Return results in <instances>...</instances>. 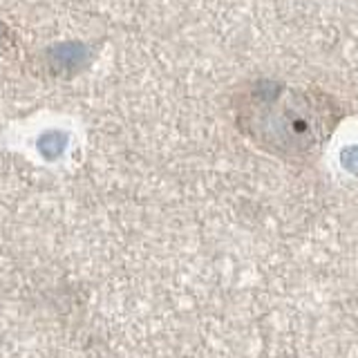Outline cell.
<instances>
[{
	"label": "cell",
	"mask_w": 358,
	"mask_h": 358,
	"mask_svg": "<svg viewBox=\"0 0 358 358\" xmlns=\"http://www.w3.org/2000/svg\"><path fill=\"white\" fill-rule=\"evenodd\" d=\"M238 130L255 148L282 162H311L334 137L345 108L318 87L255 78L231 99Z\"/></svg>",
	"instance_id": "cell-1"
},
{
	"label": "cell",
	"mask_w": 358,
	"mask_h": 358,
	"mask_svg": "<svg viewBox=\"0 0 358 358\" xmlns=\"http://www.w3.org/2000/svg\"><path fill=\"white\" fill-rule=\"evenodd\" d=\"M5 34H7V27H3V25H0V41H3V36H5Z\"/></svg>",
	"instance_id": "cell-2"
}]
</instances>
